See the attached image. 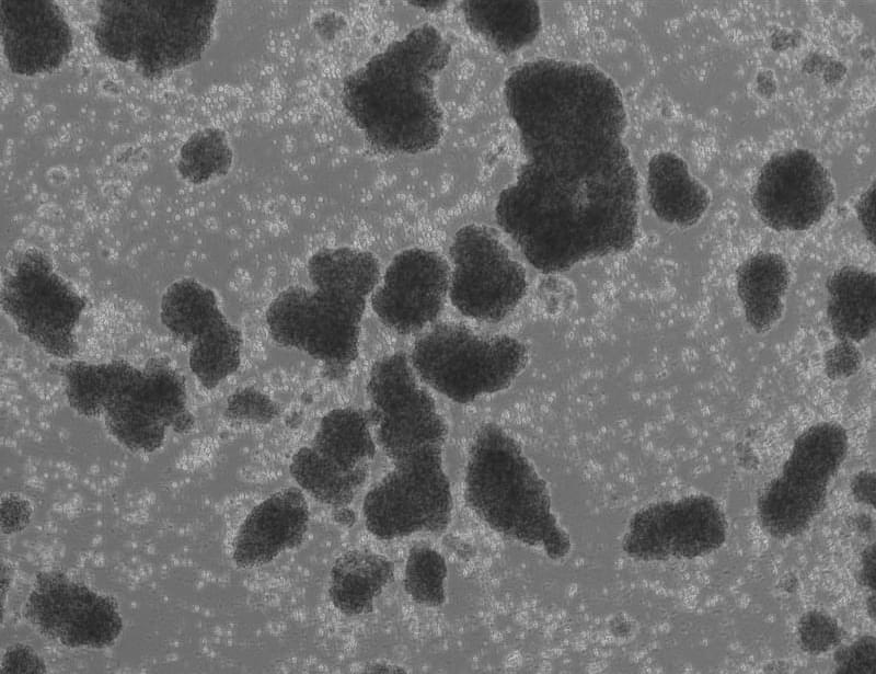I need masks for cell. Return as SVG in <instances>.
Returning a JSON list of instances; mask_svg holds the SVG:
<instances>
[{
    "mask_svg": "<svg viewBox=\"0 0 876 674\" xmlns=\"http://www.w3.org/2000/svg\"><path fill=\"white\" fill-rule=\"evenodd\" d=\"M504 94L525 161L495 217L527 261L549 274L631 250L638 181L614 81L589 64L542 58L516 68Z\"/></svg>",
    "mask_w": 876,
    "mask_h": 674,
    "instance_id": "cell-1",
    "label": "cell"
},
{
    "mask_svg": "<svg viewBox=\"0 0 876 674\" xmlns=\"http://www.w3.org/2000/svg\"><path fill=\"white\" fill-rule=\"evenodd\" d=\"M450 53L440 32L424 24L344 79L343 106L374 151L414 155L439 144L443 116L435 80Z\"/></svg>",
    "mask_w": 876,
    "mask_h": 674,
    "instance_id": "cell-2",
    "label": "cell"
},
{
    "mask_svg": "<svg viewBox=\"0 0 876 674\" xmlns=\"http://www.w3.org/2000/svg\"><path fill=\"white\" fill-rule=\"evenodd\" d=\"M379 273L377 258L367 251L315 252L308 261L312 287H288L269 305V334L321 362L328 378H343L358 356L360 323Z\"/></svg>",
    "mask_w": 876,
    "mask_h": 674,
    "instance_id": "cell-3",
    "label": "cell"
},
{
    "mask_svg": "<svg viewBox=\"0 0 876 674\" xmlns=\"http://www.w3.org/2000/svg\"><path fill=\"white\" fill-rule=\"evenodd\" d=\"M464 496L492 529L551 559L570 550L568 535L551 510L546 484L520 445L499 425L483 424L469 452Z\"/></svg>",
    "mask_w": 876,
    "mask_h": 674,
    "instance_id": "cell-4",
    "label": "cell"
},
{
    "mask_svg": "<svg viewBox=\"0 0 876 674\" xmlns=\"http://www.w3.org/2000/svg\"><path fill=\"white\" fill-rule=\"evenodd\" d=\"M92 31L100 52L117 61H135L146 79L200 59L209 43L217 1L104 0Z\"/></svg>",
    "mask_w": 876,
    "mask_h": 674,
    "instance_id": "cell-5",
    "label": "cell"
},
{
    "mask_svg": "<svg viewBox=\"0 0 876 674\" xmlns=\"http://www.w3.org/2000/svg\"><path fill=\"white\" fill-rule=\"evenodd\" d=\"M527 362L525 345L509 335H480L441 322L418 338L410 363L433 389L458 403L507 388Z\"/></svg>",
    "mask_w": 876,
    "mask_h": 674,
    "instance_id": "cell-6",
    "label": "cell"
},
{
    "mask_svg": "<svg viewBox=\"0 0 876 674\" xmlns=\"http://www.w3.org/2000/svg\"><path fill=\"white\" fill-rule=\"evenodd\" d=\"M102 415L120 444L143 453L159 449L169 429L182 434L194 425L185 382L161 358L150 359L142 369L116 361Z\"/></svg>",
    "mask_w": 876,
    "mask_h": 674,
    "instance_id": "cell-7",
    "label": "cell"
},
{
    "mask_svg": "<svg viewBox=\"0 0 876 674\" xmlns=\"http://www.w3.org/2000/svg\"><path fill=\"white\" fill-rule=\"evenodd\" d=\"M848 450L845 430L832 422L810 426L794 442L782 473L758 501L763 528L775 538L804 532L826 504L827 488Z\"/></svg>",
    "mask_w": 876,
    "mask_h": 674,
    "instance_id": "cell-8",
    "label": "cell"
},
{
    "mask_svg": "<svg viewBox=\"0 0 876 674\" xmlns=\"http://www.w3.org/2000/svg\"><path fill=\"white\" fill-rule=\"evenodd\" d=\"M394 464L365 498L367 529L384 540L443 532L451 518L452 496L442 469V446L425 447Z\"/></svg>",
    "mask_w": 876,
    "mask_h": 674,
    "instance_id": "cell-9",
    "label": "cell"
},
{
    "mask_svg": "<svg viewBox=\"0 0 876 674\" xmlns=\"http://www.w3.org/2000/svg\"><path fill=\"white\" fill-rule=\"evenodd\" d=\"M1 302L21 334L46 353L70 358L85 300L60 277L37 249L20 254L4 279Z\"/></svg>",
    "mask_w": 876,
    "mask_h": 674,
    "instance_id": "cell-10",
    "label": "cell"
},
{
    "mask_svg": "<svg viewBox=\"0 0 876 674\" xmlns=\"http://www.w3.org/2000/svg\"><path fill=\"white\" fill-rule=\"evenodd\" d=\"M449 252L453 263L449 296L463 316L499 322L525 296L523 267L488 228L474 224L460 228Z\"/></svg>",
    "mask_w": 876,
    "mask_h": 674,
    "instance_id": "cell-11",
    "label": "cell"
},
{
    "mask_svg": "<svg viewBox=\"0 0 876 674\" xmlns=\"http://www.w3.org/2000/svg\"><path fill=\"white\" fill-rule=\"evenodd\" d=\"M367 393L378 442L393 461L428 446H443L447 424L404 353L385 355L373 364Z\"/></svg>",
    "mask_w": 876,
    "mask_h": 674,
    "instance_id": "cell-12",
    "label": "cell"
},
{
    "mask_svg": "<svg viewBox=\"0 0 876 674\" xmlns=\"http://www.w3.org/2000/svg\"><path fill=\"white\" fill-rule=\"evenodd\" d=\"M24 615L42 635L68 648L108 647L123 629L113 599L55 571L36 576Z\"/></svg>",
    "mask_w": 876,
    "mask_h": 674,
    "instance_id": "cell-13",
    "label": "cell"
},
{
    "mask_svg": "<svg viewBox=\"0 0 876 674\" xmlns=\"http://www.w3.org/2000/svg\"><path fill=\"white\" fill-rule=\"evenodd\" d=\"M726 519L718 504L706 495L650 504L631 518L623 550L643 561L690 559L721 547Z\"/></svg>",
    "mask_w": 876,
    "mask_h": 674,
    "instance_id": "cell-14",
    "label": "cell"
},
{
    "mask_svg": "<svg viewBox=\"0 0 876 674\" xmlns=\"http://www.w3.org/2000/svg\"><path fill=\"white\" fill-rule=\"evenodd\" d=\"M833 198L828 171L805 149L773 155L761 168L752 193L758 215L776 231L809 229L821 220Z\"/></svg>",
    "mask_w": 876,
    "mask_h": 674,
    "instance_id": "cell-15",
    "label": "cell"
},
{
    "mask_svg": "<svg viewBox=\"0 0 876 674\" xmlns=\"http://www.w3.org/2000/svg\"><path fill=\"white\" fill-rule=\"evenodd\" d=\"M450 270L438 253L407 249L396 254L371 297L380 321L399 334H412L435 321L449 292Z\"/></svg>",
    "mask_w": 876,
    "mask_h": 674,
    "instance_id": "cell-16",
    "label": "cell"
},
{
    "mask_svg": "<svg viewBox=\"0 0 876 674\" xmlns=\"http://www.w3.org/2000/svg\"><path fill=\"white\" fill-rule=\"evenodd\" d=\"M1 37L10 69L34 76L60 67L72 48L61 9L50 0H1Z\"/></svg>",
    "mask_w": 876,
    "mask_h": 674,
    "instance_id": "cell-17",
    "label": "cell"
},
{
    "mask_svg": "<svg viewBox=\"0 0 876 674\" xmlns=\"http://www.w3.org/2000/svg\"><path fill=\"white\" fill-rule=\"evenodd\" d=\"M309 523L307 501L297 488L283 489L255 506L239 528L233 559L239 567L266 564L299 546Z\"/></svg>",
    "mask_w": 876,
    "mask_h": 674,
    "instance_id": "cell-18",
    "label": "cell"
},
{
    "mask_svg": "<svg viewBox=\"0 0 876 674\" xmlns=\"http://www.w3.org/2000/svg\"><path fill=\"white\" fill-rule=\"evenodd\" d=\"M647 193L656 216L680 227L696 224L710 203L706 187L691 176L687 163L672 152H659L650 159Z\"/></svg>",
    "mask_w": 876,
    "mask_h": 674,
    "instance_id": "cell-19",
    "label": "cell"
},
{
    "mask_svg": "<svg viewBox=\"0 0 876 674\" xmlns=\"http://www.w3.org/2000/svg\"><path fill=\"white\" fill-rule=\"evenodd\" d=\"M160 318L178 341L191 346L209 341L232 327L215 293L192 278L171 284L161 300Z\"/></svg>",
    "mask_w": 876,
    "mask_h": 674,
    "instance_id": "cell-20",
    "label": "cell"
},
{
    "mask_svg": "<svg viewBox=\"0 0 876 674\" xmlns=\"http://www.w3.org/2000/svg\"><path fill=\"white\" fill-rule=\"evenodd\" d=\"M827 317L840 341L860 342L876 322L875 274L855 266L833 272L827 282Z\"/></svg>",
    "mask_w": 876,
    "mask_h": 674,
    "instance_id": "cell-21",
    "label": "cell"
},
{
    "mask_svg": "<svg viewBox=\"0 0 876 674\" xmlns=\"http://www.w3.org/2000/svg\"><path fill=\"white\" fill-rule=\"evenodd\" d=\"M736 284L749 325L758 332L771 329L781 318L789 284L785 260L773 252L757 253L738 267Z\"/></svg>",
    "mask_w": 876,
    "mask_h": 674,
    "instance_id": "cell-22",
    "label": "cell"
},
{
    "mask_svg": "<svg viewBox=\"0 0 876 674\" xmlns=\"http://www.w3.org/2000/svg\"><path fill=\"white\" fill-rule=\"evenodd\" d=\"M461 10L470 28L505 54L531 44L541 28L535 1L468 0Z\"/></svg>",
    "mask_w": 876,
    "mask_h": 674,
    "instance_id": "cell-23",
    "label": "cell"
},
{
    "mask_svg": "<svg viewBox=\"0 0 876 674\" xmlns=\"http://www.w3.org/2000/svg\"><path fill=\"white\" fill-rule=\"evenodd\" d=\"M393 573V563L384 556L368 550L347 551L333 566L331 601L347 616L367 614Z\"/></svg>",
    "mask_w": 876,
    "mask_h": 674,
    "instance_id": "cell-24",
    "label": "cell"
},
{
    "mask_svg": "<svg viewBox=\"0 0 876 674\" xmlns=\"http://www.w3.org/2000/svg\"><path fill=\"white\" fill-rule=\"evenodd\" d=\"M311 447L344 471L368 468L376 453L366 418L353 408L334 409L325 414Z\"/></svg>",
    "mask_w": 876,
    "mask_h": 674,
    "instance_id": "cell-25",
    "label": "cell"
},
{
    "mask_svg": "<svg viewBox=\"0 0 876 674\" xmlns=\"http://www.w3.org/2000/svg\"><path fill=\"white\" fill-rule=\"evenodd\" d=\"M290 473L297 483L322 503L336 507L348 504L368 476V468L344 471L319 455L311 446L292 457Z\"/></svg>",
    "mask_w": 876,
    "mask_h": 674,
    "instance_id": "cell-26",
    "label": "cell"
},
{
    "mask_svg": "<svg viewBox=\"0 0 876 674\" xmlns=\"http://www.w3.org/2000/svg\"><path fill=\"white\" fill-rule=\"evenodd\" d=\"M232 162V151L224 132L204 128L193 134L182 146L177 170L186 181L200 184L214 175H223Z\"/></svg>",
    "mask_w": 876,
    "mask_h": 674,
    "instance_id": "cell-27",
    "label": "cell"
},
{
    "mask_svg": "<svg viewBox=\"0 0 876 674\" xmlns=\"http://www.w3.org/2000/svg\"><path fill=\"white\" fill-rule=\"evenodd\" d=\"M446 574V563L440 553L427 546H415L406 561L404 589L416 603L439 606L445 602Z\"/></svg>",
    "mask_w": 876,
    "mask_h": 674,
    "instance_id": "cell-28",
    "label": "cell"
},
{
    "mask_svg": "<svg viewBox=\"0 0 876 674\" xmlns=\"http://www.w3.org/2000/svg\"><path fill=\"white\" fill-rule=\"evenodd\" d=\"M278 414L275 403L258 390L252 388L234 392L228 400L227 415L238 421L265 424Z\"/></svg>",
    "mask_w": 876,
    "mask_h": 674,
    "instance_id": "cell-29",
    "label": "cell"
},
{
    "mask_svg": "<svg viewBox=\"0 0 876 674\" xmlns=\"http://www.w3.org/2000/svg\"><path fill=\"white\" fill-rule=\"evenodd\" d=\"M799 633L805 650L812 653L825 652L840 641V631L834 621L817 612L803 617Z\"/></svg>",
    "mask_w": 876,
    "mask_h": 674,
    "instance_id": "cell-30",
    "label": "cell"
},
{
    "mask_svg": "<svg viewBox=\"0 0 876 674\" xmlns=\"http://www.w3.org/2000/svg\"><path fill=\"white\" fill-rule=\"evenodd\" d=\"M838 672L874 673L876 669V648L873 637H864L837 654Z\"/></svg>",
    "mask_w": 876,
    "mask_h": 674,
    "instance_id": "cell-31",
    "label": "cell"
},
{
    "mask_svg": "<svg viewBox=\"0 0 876 674\" xmlns=\"http://www.w3.org/2000/svg\"><path fill=\"white\" fill-rule=\"evenodd\" d=\"M861 353L852 342L840 341L825 355L826 374L841 379L855 374L861 366Z\"/></svg>",
    "mask_w": 876,
    "mask_h": 674,
    "instance_id": "cell-32",
    "label": "cell"
},
{
    "mask_svg": "<svg viewBox=\"0 0 876 674\" xmlns=\"http://www.w3.org/2000/svg\"><path fill=\"white\" fill-rule=\"evenodd\" d=\"M853 489L857 500L869 502V496H874V475L864 472L857 476Z\"/></svg>",
    "mask_w": 876,
    "mask_h": 674,
    "instance_id": "cell-33",
    "label": "cell"
},
{
    "mask_svg": "<svg viewBox=\"0 0 876 674\" xmlns=\"http://www.w3.org/2000/svg\"><path fill=\"white\" fill-rule=\"evenodd\" d=\"M411 3L424 10L436 12L442 10L447 1H411Z\"/></svg>",
    "mask_w": 876,
    "mask_h": 674,
    "instance_id": "cell-34",
    "label": "cell"
},
{
    "mask_svg": "<svg viewBox=\"0 0 876 674\" xmlns=\"http://www.w3.org/2000/svg\"><path fill=\"white\" fill-rule=\"evenodd\" d=\"M334 517L337 521V523L346 526L353 525L355 521L354 512L348 511L346 509L336 512Z\"/></svg>",
    "mask_w": 876,
    "mask_h": 674,
    "instance_id": "cell-35",
    "label": "cell"
}]
</instances>
